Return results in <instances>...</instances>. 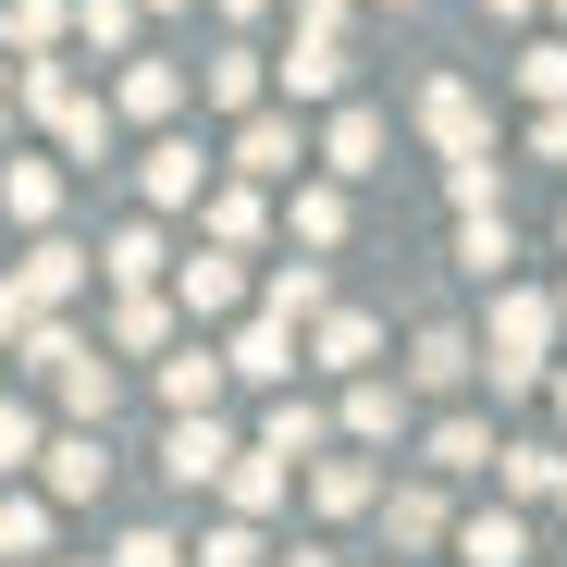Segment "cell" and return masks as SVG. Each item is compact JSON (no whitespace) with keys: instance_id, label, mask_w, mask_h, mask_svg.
Instances as JSON below:
<instances>
[{"instance_id":"d4e9b609","label":"cell","mask_w":567,"mask_h":567,"mask_svg":"<svg viewBox=\"0 0 567 567\" xmlns=\"http://www.w3.org/2000/svg\"><path fill=\"white\" fill-rule=\"evenodd\" d=\"M259 309H271V321H321V309H333V271H321V259H271V271H259Z\"/></svg>"},{"instance_id":"5bb4252c","label":"cell","mask_w":567,"mask_h":567,"mask_svg":"<svg viewBox=\"0 0 567 567\" xmlns=\"http://www.w3.org/2000/svg\"><path fill=\"white\" fill-rule=\"evenodd\" d=\"M358 456L370 444H408V383H383V370H358V383H346V420H333Z\"/></svg>"},{"instance_id":"b9f144b4","label":"cell","mask_w":567,"mask_h":567,"mask_svg":"<svg viewBox=\"0 0 567 567\" xmlns=\"http://www.w3.org/2000/svg\"><path fill=\"white\" fill-rule=\"evenodd\" d=\"M482 13H494V25H530V13H543V0H482Z\"/></svg>"},{"instance_id":"60d3db41","label":"cell","mask_w":567,"mask_h":567,"mask_svg":"<svg viewBox=\"0 0 567 567\" xmlns=\"http://www.w3.org/2000/svg\"><path fill=\"white\" fill-rule=\"evenodd\" d=\"M297 38H346V0H297Z\"/></svg>"},{"instance_id":"5b68a950","label":"cell","mask_w":567,"mask_h":567,"mask_svg":"<svg viewBox=\"0 0 567 567\" xmlns=\"http://www.w3.org/2000/svg\"><path fill=\"white\" fill-rule=\"evenodd\" d=\"M420 136H432L444 161H494V112H482V86H468V74H432V86H420Z\"/></svg>"},{"instance_id":"4fadbf2b","label":"cell","mask_w":567,"mask_h":567,"mask_svg":"<svg viewBox=\"0 0 567 567\" xmlns=\"http://www.w3.org/2000/svg\"><path fill=\"white\" fill-rule=\"evenodd\" d=\"M38 482H50V506H86V494L112 482V444L100 432H50L38 444Z\"/></svg>"},{"instance_id":"74e56055","label":"cell","mask_w":567,"mask_h":567,"mask_svg":"<svg viewBox=\"0 0 567 567\" xmlns=\"http://www.w3.org/2000/svg\"><path fill=\"white\" fill-rule=\"evenodd\" d=\"M198 567H271V543H259V518H223V530L198 543Z\"/></svg>"},{"instance_id":"8d00e7d4","label":"cell","mask_w":567,"mask_h":567,"mask_svg":"<svg viewBox=\"0 0 567 567\" xmlns=\"http://www.w3.org/2000/svg\"><path fill=\"white\" fill-rule=\"evenodd\" d=\"M518 86L543 112H567V38H543V50H518Z\"/></svg>"},{"instance_id":"8992f818","label":"cell","mask_w":567,"mask_h":567,"mask_svg":"<svg viewBox=\"0 0 567 567\" xmlns=\"http://www.w3.org/2000/svg\"><path fill=\"white\" fill-rule=\"evenodd\" d=\"M383 148H395L383 112H370V100H333V124H321V185H370V173H383Z\"/></svg>"},{"instance_id":"4dcf8cb0","label":"cell","mask_w":567,"mask_h":567,"mask_svg":"<svg viewBox=\"0 0 567 567\" xmlns=\"http://www.w3.org/2000/svg\"><path fill=\"white\" fill-rule=\"evenodd\" d=\"M74 38V0H13V13H0V50H13V62H50Z\"/></svg>"},{"instance_id":"7402d4cb","label":"cell","mask_w":567,"mask_h":567,"mask_svg":"<svg viewBox=\"0 0 567 567\" xmlns=\"http://www.w3.org/2000/svg\"><path fill=\"white\" fill-rule=\"evenodd\" d=\"M309 358L333 370V383H358V370L383 358V321H370V309H321V333H309Z\"/></svg>"},{"instance_id":"7dc6e473","label":"cell","mask_w":567,"mask_h":567,"mask_svg":"<svg viewBox=\"0 0 567 567\" xmlns=\"http://www.w3.org/2000/svg\"><path fill=\"white\" fill-rule=\"evenodd\" d=\"M136 13H185V0H136Z\"/></svg>"},{"instance_id":"681fc988","label":"cell","mask_w":567,"mask_h":567,"mask_svg":"<svg viewBox=\"0 0 567 567\" xmlns=\"http://www.w3.org/2000/svg\"><path fill=\"white\" fill-rule=\"evenodd\" d=\"M555 13H567V0H555Z\"/></svg>"},{"instance_id":"7a4b0ae2","label":"cell","mask_w":567,"mask_h":567,"mask_svg":"<svg viewBox=\"0 0 567 567\" xmlns=\"http://www.w3.org/2000/svg\"><path fill=\"white\" fill-rule=\"evenodd\" d=\"M86 271H100V259H86L74 235H38L13 271H0V346H25L38 321H62V309L86 297Z\"/></svg>"},{"instance_id":"d6986e66","label":"cell","mask_w":567,"mask_h":567,"mask_svg":"<svg viewBox=\"0 0 567 567\" xmlns=\"http://www.w3.org/2000/svg\"><path fill=\"white\" fill-rule=\"evenodd\" d=\"M370 494H383V468H370V456H358V444H346V456H333V444H321V456H309V506H321V518H358V506H370Z\"/></svg>"},{"instance_id":"f546056e","label":"cell","mask_w":567,"mask_h":567,"mask_svg":"<svg viewBox=\"0 0 567 567\" xmlns=\"http://www.w3.org/2000/svg\"><path fill=\"white\" fill-rule=\"evenodd\" d=\"M161 346H173V297H161V284L112 297V358H161Z\"/></svg>"},{"instance_id":"2e32d148","label":"cell","mask_w":567,"mask_h":567,"mask_svg":"<svg viewBox=\"0 0 567 567\" xmlns=\"http://www.w3.org/2000/svg\"><path fill=\"white\" fill-rule=\"evenodd\" d=\"M161 408H173V420H210V408H223V346H173V358H161Z\"/></svg>"},{"instance_id":"4316f807","label":"cell","mask_w":567,"mask_h":567,"mask_svg":"<svg viewBox=\"0 0 567 567\" xmlns=\"http://www.w3.org/2000/svg\"><path fill=\"white\" fill-rule=\"evenodd\" d=\"M271 86H284V100H346V38H297L271 62Z\"/></svg>"},{"instance_id":"836d02e7","label":"cell","mask_w":567,"mask_h":567,"mask_svg":"<svg viewBox=\"0 0 567 567\" xmlns=\"http://www.w3.org/2000/svg\"><path fill=\"white\" fill-rule=\"evenodd\" d=\"M0 555H13V567L50 555V494H13V482H0Z\"/></svg>"},{"instance_id":"cb8c5ba5","label":"cell","mask_w":567,"mask_h":567,"mask_svg":"<svg viewBox=\"0 0 567 567\" xmlns=\"http://www.w3.org/2000/svg\"><path fill=\"white\" fill-rule=\"evenodd\" d=\"M86 259H100V284H112V297H136V284H161V271H173V247H161V223H124L112 247H86Z\"/></svg>"},{"instance_id":"ab89813d","label":"cell","mask_w":567,"mask_h":567,"mask_svg":"<svg viewBox=\"0 0 567 567\" xmlns=\"http://www.w3.org/2000/svg\"><path fill=\"white\" fill-rule=\"evenodd\" d=\"M112 567H185V543H173V530H124V543H112Z\"/></svg>"},{"instance_id":"8fae6325","label":"cell","mask_w":567,"mask_h":567,"mask_svg":"<svg viewBox=\"0 0 567 567\" xmlns=\"http://www.w3.org/2000/svg\"><path fill=\"white\" fill-rule=\"evenodd\" d=\"M420 468H432V482H482V468H494V420L482 408H444L420 432Z\"/></svg>"},{"instance_id":"9c48e42d","label":"cell","mask_w":567,"mask_h":567,"mask_svg":"<svg viewBox=\"0 0 567 567\" xmlns=\"http://www.w3.org/2000/svg\"><path fill=\"white\" fill-rule=\"evenodd\" d=\"M370 506H383V543H395V555H432V543L456 530V506H444V482H383V494H370Z\"/></svg>"},{"instance_id":"ba28073f","label":"cell","mask_w":567,"mask_h":567,"mask_svg":"<svg viewBox=\"0 0 567 567\" xmlns=\"http://www.w3.org/2000/svg\"><path fill=\"white\" fill-rule=\"evenodd\" d=\"M136 198H148V210H198V198H210V148H198V136H161V148L136 161Z\"/></svg>"},{"instance_id":"e575fe53","label":"cell","mask_w":567,"mask_h":567,"mask_svg":"<svg viewBox=\"0 0 567 567\" xmlns=\"http://www.w3.org/2000/svg\"><path fill=\"white\" fill-rule=\"evenodd\" d=\"M136 25H148L136 0H74V38L100 50V62H112V50H136Z\"/></svg>"},{"instance_id":"bcb514c9","label":"cell","mask_w":567,"mask_h":567,"mask_svg":"<svg viewBox=\"0 0 567 567\" xmlns=\"http://www.w3.org/2000/svg\"><path fill=\"white\" fill-rule=\"evenodd\" d=\"M543 395H555V420H567V370H543Z\"/></svg>"},{"instance_id":"3957f363","label":"cell","mask_w":567,"mask_h":567,"mask_svg":"<svg viewBox=\"0 0 567 567\" xmlns=\"http://www.w3.org/2000/svg\"><path fill=\"white\" fill-rule=\"evenodd\" d=\"M13 112H38V124H50V136L74 148V161H112V100H86V74H74L62 50L13 74Z\"/></svg>"},{"instance_id":"c3c4849f","label":"cell","mask_w":567,"mask_h":567,"mask_svg":"<svg viewBox=\"0 0 567 567\" xmlns=\"http://www.w3.org/2000/svg\"><path fill=\"white\" fill-rule=\"evenodd\" d=\"M555 506H567V468H555Z\"/></svg>"},{"instance_id":"ffe728a7","label":"cell","mask_w":567,"mask_h":567,"mask_svg":"<svg viewBox=\"0 0 567 567\" xmlns=\"http://www.w3.org/2000/svg\"><path fill=\"white\" fill-rule=\"evenodd\" d=\"M321 444H333V420H321V408H309L297 383H284V395H271V420H259V456H284V468H309Z\"/></svg>"},{"instance_id":"e0dca14e","label":"cell","mask_w":567,"mask_h":567,"mask_svg":"<svg viewBox=\"0 0 567 567\" xmlns=\"http://www.w3.org/2000/svg\"><path fill=\"white\" fill-rule=\"evenodd\" d=\"M0 223L50 235V223H62V161H0Z\"/></svg>"},{"instance_id":"9a60e30c","label":"cell","mask_w":567,"mask_h":567,"mask_svg":"<svg viewBox=\"0 0 567 567\" xmlns=\"http://www.w3.org/2000/svg\"><path fill=\"white\" fill-rule=\"evenodd\" d=\"M444 543H456V567H530V506H482V518H456Z\"/></svg>"},{"instance_id":"83f0119b","label":"cell","mask_w":567,"mask_h":567,"mask_svg":"<svg viewBox=\"0 0 567 567\" xmlns=\"http://www.w3.org/2000/svg\"><path fill=\"white\" fill-rule=\"evenodd\" d=\"M408 383H420V395H456V383H482V358H468V333H456V321H432V333L408 346Z\"/></svg>"},{"instance_id":"603a6c76","label":"cell","mask_w":567,"mask_h":567,"mask_svg":"<svg viewBox=\"0 0 567 567\" xmlns=\"http://www.w3.org/2000/svg\"><path fill=\"white\" fill-rule=\"evenodd\" d=\"M198 235H210V247H235V259H247V247H259V235H271V198H259V185H210V198H198Z\"/></svg>"},{"instance_id":"f6af8a7d","label":"cell","mask_w":567,"mask_h":567,"mask_svg":"<svg viewBox=\"0 0 567 567\" xmlns=\"http://www.w3.org/2000/svg\"><path fill=\"white\" fill-rule=\"evenodd\" d=\"M13 124H25V112H13V74H0V136H13Z\"/></svg>"},{"instance_id":"f907efd6","label":"cell","mask_w":567,"mask_h":567,"mask_svg":"<svg viewBox=\"0 0 567 567\" xmlns=\"http://www.w3.org/2000/svg\"><path fill=\"white\" fill-rule=\"evenodd\" d=\"M555 309H567V297H555Z\"/></svg>"},{"instance_id":"f35d334b","label":"cell","mask_w":567,"mask_h":567,"mask_svg":"<svg viewBox=\"0 0 567 567\" xmlns=\"http://www.w3.org/2000/svg\"><path fill=\"white\" fill-rule=\"evenodd\" d=\"M444 198H456V210H506V198H494V161H444Z\"/></svg>"},{"instance_id":"484cf974","label":"cell","mask_w":567,"mask_h":567,"mask_svg":"<svg viewBox=\"0 0 567 567\" xmlns=\"http://www.w3.org/2000/svg\"><path fill=\"white\" fill-rule=\"evenodd\" d=\"M223 456H235V432H223V420H173V432H161V468H173L185 494L223 482Z\"/></svg>"},{"instance_id":"6da1fadb","label":"cell","mask_w":567,"mask_h":567,"mask_svg":"<svg viewBox=\"0 0 567 567\" xmlns=\"http://www.w3.org/2000/svg\"><path fill=\"white\" fill-rule=\"evenodd\" d=\"M468 358H482L494 395H543L555 370V297H530V284H494V321L468 333Z\"/></svg>"},{"instance_id":"f1b7e54d","label":"cell","mask_w":567,"mask_h":567,"mask_svg":"<svg viewBox=\"0 0 567 567\" xmlns=\"http://www.w3.org/2000/svg\"><path fill=\"white\" fill-rule=\"evenodd\" d=\"M284 235H297V259H333L346 247V185H297L284 198Z\"/></svg>"},{"instance_id":"7c38bea8","label":"cell","mask_w":567,"mask_h":567,"mask_svg":"<svg viewBox=\"0 0 567 567\" xmlns=\"http://www.w3.org/2000/svg\"><path fill=\"white\" fill-rule=\"evenodd\" d=\"M185 100H210V112H259V100H271V50L223 38V50L198 62V86H185Z\"/></svg>"},{"instance_id":"d6a6232c","label":"cell","mask_w":567,"mask_h":567,"mask_svg":"<svg viewBox=\"0 0 567 567\" xmlns=\"http://www.w3.org/2000/svg\"><path fill=\"white\" fill-rule=\"evenodd\" d=\"M555 468H567V444H494V494H506V506H543Z\"/></svg>"},{"instance_id":"ac0fdd59","label":"cell","mask_w":567,"mask_h":567,"mask_svg":"<svg viewBox=\"0 0 567 567\" xmlns=\"http://www.w3.org/2000/svg\"><path fill=\"white\" fill-rule=\"evenodd\" d=\"M284 494H297V468H284V456H259V444L223 456V506H235V518H271Z\"/></svg>"},{"instance_id":"7bdbcfd3","label":"cell","mask_w":567,"mask_h":567,"mask_svg":"<svg viewBox=\"0 0 567 567\" xmlns=\"http://www.w3.org/2000/svg\"><path fill=\"white\" fill-rule=\"evenodd\" d=\"M271 567H333V555H321V543H284V555H271Z\"/></svg>"},{"instance_id":"1f68e13d","label":"cell","mask_w":567,"mask_h":567,"mask_svg":"<svg viewBox=\"0 0 567 567\" xmlns=\"http://www.w3.org/2000/svg\"><path fill=\"white\" fill-rule=\"evenodd\" d=\"M506 259H518V223H506V210H456V271L506 284Z\"/></svg>"},{"instance_id":"30bf717a","label":"cell","mask_w":567,"mask_h":567,"mask_svg":"<svg viewBox=\"0 0 567 567\" xmlns=\"http://www.w3.org/2000/svg\"><path fill=\"white\" fill-rule=\"evenodd\" d=\"M223 383H271V395H284V383H297V321H271V309H259V321H235Z\"/></svg>"},{"instance_id":"52a82bcc","label":"cell","mask_w":567,"mask_h":567,"mask_svg":"<svg viewBox=\"0 0 567 567\" xmlns=\"http://www.w3.org/2000/svg\"><path fill=\"white\" fill-rule=\"evenodd\" d=\"M297 161H309V148H297V112L259 100V112L235 124V185H297Z\"/></svg>"},{"instance_id":"44dd1931","label":"cell","mask_w":567,"mask_h":567,"mask_svg":"<svg viewBox=\"0 0 567 567\" xmlns=\"http://www.w3.org/2000/svg\"><path fill=\"white\" fill-rule=\"evenodd\" d=\"M112 112H124V124H173V112H185V62H124V74H112Z\"/></svg>"},{"instance_id":"277c9868","label":"cell","mask_w":567,"mask_h":567,"mask_svg":"<svg viewBox=\"0 0 567 567\" xmlns=\"http://www.w3.org/2000/svg\"><path fill=\"white\" fill-rule=\"evenodd\" d=\"M161 297H173V321H235L247 309V259L235 247H198V259L161 271Z\"/></svg>"},{"instance_id":"d590c367","label":"cell","mask_w":567,"mask_h":567,"mask_svg":"<svg viewBox=\"0 0 567 567\" xmlns=\"http://www.w3.org/2000/svg\"><path fill=\"white\" fill-rule=\"evenodd\" d=\"M38 444H50V420L0 395V482H25V468H38Z\"/></svg>"},{"instance_id":"ee69618b","label":"cell","mask_w":567,"mask_h":567,"mask_svg":"<svg viewBox=\"0 0 567 567\" xmlns=\"http://www.w3.org/2000/svg\"><path fill=\"white\" fill-rule=\"evenodd\" d=\"M259 13H271V0H223V25H259Z\"/></svg>"}]
</instances>
